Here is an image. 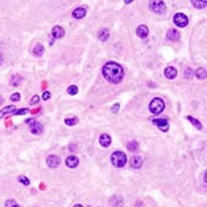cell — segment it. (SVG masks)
<instances>
[{
  "label": "cell",
  "instance_id": "6da1fadb",
  "mask_svg": "<svg viewBox=\"0 0 207 207\" xmlns=\"http://www.w3.org/2000/svg\"><path fill=\"white\" fill-rule=\"evenodd\" d=\"M102 74L105 77L107 81H109L110 83H114V84H117V83H120L123 79V77H124V70H123V68L118 63L108 62L103 66Z\"/></svg>",
  "mask_w": 207,
  "mask_h": 207
},
{
  "label": "cell",
  "instance_id": "7a4b0ae2",
  "mask_svg": "<svg viewBox=\"0 0 207 207\" xmlns=\"http://www.w3.org/2000/svg\"><path fill=\"white\" fill-rule=\"evenodd\" d=\"M110 159H111V162L115 167H123L127 163V156L123 151H114Z\"/></svg>",
  "mask_w": 207,
  "mask_h": 207
},
{
  "label": "cell",
  "instance_id": "3957f363",
  "mask_svg": "<svg viewBox=\"0 0 207 207\" xmlns=\"http://www.w3.org/2000/svg\"><path fill=\"white\" fill-rule=\"evenodd\" d=\"M149 8L156 14H162L166 11V5L163 0H149Z\"/></svg>",
  "mask_w": 207,
  "mask_h": 207
},
{
  "label": "cell",
  "instance_id": "277c9868",
  "mask_svg": "<svg viewBox=\"0 0 207 207\" xmlns=\"http://www.w3.org/2000/svg\"><path fill=\"white\" fill-rule=\"evenodd\" d=\"M163 109H165V102H163L161 98H159V97L154 98L151 103H149V110H151V113H153V114L162 113Z\"/></svg>",
  "mask_w": 207,
  "mask_h": 207
},
{
  "label": "cell",
  "instance_id": "5b68a950",
  "mask_svg": "<svg viewBox=\"0 0 207 207\" xmlns=\"http://www.w3.org/2000/svg\"><path fill=\"white\" fill-rule=\"evenodd\" d=\"M173 20H174V24H175L178 27H185V26H187V24H188V18H187V16L184 14V13H176V14L174 16Z\"/></svg>",
  "mask_w": 207,
  "mask_h": 207
},
{
  "label": "cell",
  "instance_id": "8992f818",
  "mask_svg": "<svg viewBox=\"0 0 207 207\" xmlns=\"http://www.w3.org/2000/svg\"><path fill=\"white\" fill-rule=\"evenodd\" d=\"M26 123L30 126V129H31V132H33V134L38 135V134H41V132H43V126H41V124H39L38 122H36V120H35V118L27 120V121H26Z\"/></svg>",
  "mask_w": 207,
  "mask_h": 207
},
{
  "label": "cell",
  "instance_id": "52a82bcc",
  "mask_svg": "<svg viewBox=\"0 0 207 207\" xmlns=\"http://www.w3.org/2000/svg\"><path fill=\"white\" fill-rule=\"evenodd\" d=\"M153 123H154L156 127H159V129H161L162 132H167L168 128H169V124H168L167 120H165V118H156V120H153Z\"/></svg>",
  "mask_w": 207,
  "mask_h": 207
},
{
  "label": "cell",
  "instance_id": "ba28073f",
  "mask_svg": "<svg viewBox=\"0 0 207 207\" xmlns=\"http://www.w3.org/2000/svg\"><path fill=\"white\" fill-rule=\"evenodd\" d=\"M46 163H47L49 167L56 168V167H58V166L60 165V159H59L58 156H56V155H50V156L46 159Z\"/></svg>",
  "mask_w": 207,
  "mask_h": 207
},
{
  "label": "cell",
  "instance_id": "9c48e42d",
  "mask_svg": "<svg viewBox=\"0 0 207 207\" xmlns=\"http://www.w3.org/2000/svg\"><path fill=\"white\" fill-rule=\"evenodd\" d=\"M166 37L170 41H178L179 38H180V32L178 30H175V29H170L169 31L167 32V36Z\"/></svg>",
  "mask_w": 207,
  "mask_h": 207
},
{
  "label": "cell",
  "instance_id": "30bf717a",
  "mask_svg": "<svg viewBox=\"0 0 207 207\" xmlns=\"http://www.w3.org/2000/svg\"><path fill=\"white\" fill-rule=\"evenodd\" d=\"M85 16H87V8L85 7H78V8L74 10V12H72V17L75 19H82Z\"/></svg>",
  "mask_w": 207,
  "mask_h": 207
},
{
  "label": "cell",
  "instance_id": "8fae6325",
  "mask_svg": "<svg viewBox=\"0 0 207 207\" xmlns=\"http://www.w3.org/2000/svg\"><path fill=\"white\" fill-rule=\"evenodd\" d=\"M99 143H101L102 147L108 148V147L111 145V137H110L108 134H102L101 137H99Z\"/></svg>",
  "mask_w": 207,
  "mask_h": 207
},
{
  "label": "cell",
  "instance_id": "7c38bea8",
  "mask_svg": "<svg viewBox=\"0 0 207 207\" xmlns=\"http://www.w3.org/2000/svg\"><path fill=\"white\" fill-rule=\"evenodd\" d=\"M136 33L140 38H147L148 33H149V30L146 25H140L137 29H136Z\"/></svg>",
  "mask_w": 207,
  "mask_h": 207
},
{
  "label": "cell",
  "instance_id": "4fadbf2b",
  "mask_svg": "<svg viewBox=\"0 0 207 207\" xmlns=\"http://www.w3.org/2000/svg\"><path fill=\"white\" fill-rule=\"evenodd\" d=\"M65 163H66V166L70 167V168H76V167L78 166V163H79V160L77 159V156L71 155V156H69V157L66 159Z\"/></svg>",
  "mask_w": 207,
  "mask_h": 207
},
{
  "label": "cell",
  "instance_id": "5bb4252c",
  "mask_svg": "<svg viewBox=\"0 0 207 207\" xmlns=\"http://www.w3.org/2000/svg\"><path fill=\"white\" fill-rule=\"evenodd\" d=\"M65 32H64V29L62 26H55L52 29V36L56 38V39H60V38L64 37Z\"/></svg>",
  "mask_w": 207,
  "mask_h": 207
},
{
  "label": "cell",
  "instance_id": "9a60e30c",
  "mask_svg": "<svg viewBox=\"0 0 207 207\" xmlns=\"http://www.w3.org/2000/svg\"><path fill=\"white\" fill-rule=\"evenodd\" d=\"M176 75H178V71H176L175 68H173V66L166 68V70H165V76H166L168 79H174V78L176 77Z\"/></svg>",
  "mask_w": 207,
  "mask_h": 207
},
{
  "label": "cell",
  "instance_id": "2e32d148",
  "mask_svg": "<svg viewBox=\"0 0 207 207\" xmlns=\"http://www.w3.org/2000/svg\"><path fill=\"white\" fill-rule=\"evenodd\" d=\"M143 163V160L140 156H132L130 159V166L132 168H140Z\"/></svg>",
  "mask_w": 207,
  "mask_h": 207
},
{
  "label": "cell",
  "instance_id": "e0dca14e",
  "mask_svg": "<svg viewBox=\"0 0 207 207\" xmlns=\"http://www.w3.org/2000/svg\"><path fill=\"white\" fill-rule=\"evenodd\" d=\"M123 204V199L120 195H115L110 199V206L111 207H121Z\"/></svg>",
  "mask_w": 207,
  "mask_h": 207
},
{
  "label": "cell",
  "instance_id": "ac0fdd59",
  "mask_svg": "<svg viewBox=\"0 0 207 207\" xmlns=\"http://www.w3.org/2000/svg\"><path fill=\"white\" fill-rule=\"evenodd\" d=\"M16 111V107L14 105H8V107H5L2 110H0V118H2V117H5L6 115H8V114H12Z\"/></svg>",
  "mask_w": 207,
  "mask_h": 207
},
{
  "label": "cell",
  "instance_id": "d6986e66",
  "mask_svg": "<svg viewBox=\"0 0 207 207\" xmlns=\"http://www.w3.org/2000/svg\"><path fill=\"white\" fill-rule=\"evenodd\" d=\"M21 82H23V77L20 75H13L11 77V81H10L12 87H19L21 84Z\"/></svg>",
  "mask_w": 207,
  "mask_h": 207
},
{
  "label": "cell",
  "instance_id": "ffe728a7",
  "mask_svg": "<svg viewBox=\"0 0 207 207\" xmlns=\"http://www.w3.org/2000/svg\"><path fill=\"white\" fill-rule=\"evenodd\" d=\"M98 38L101 41H105L109 38V30L108 29H101L98 32Z\"/></svg>",
  "mask_w": 207,
  "mask_h": 207
},
{
  "label": "cell",
  "instance_id": "44dd1931",
  "mask_svg": "<svg viewBox=\"0 0 207 207\" xmlns=\"http://www.w3.org/2000/svg\"><path fill=\"white\" fill-rule=\"evenodd\" d=\"M192 1V4H193V6L194 7H196V8H205L207 5V0H190Z\"/></svg>",
  "mask_w": 207,
  "mask_h": 207
},
{
  "label": "cell",
  "instance_id": "7402d4cb",
  "mask_svg": "<svg viewBox=\"0 0 207 207\" xmlns=\"http://www.w3.org/2000/svg\"><path fill=\"white\" fill-rule=\"evenodd\" d=\"M44 53V46L41 44H37L35 47H33V55L37 57H40Z\"/></svg>",
  "mask_w": 207,
  "mask_h": 207
},
{
  "label": "cell",
  "instance_id": "603a6c76",
  "mask_svg": "<svg viewBox=\"0 0 207 207\" xmlns=\"http://www.w3.org/2000/svg\"><path fill=\"white\" fill-rule=\"evenodd\" d=\"M195 76L199 78V79H205L206 78V70L204 69V68H199V69H196V71H195Z\"/></svg>",
  "mask_w": 207,
  "mask_h": 207
},
{
  "label": "cell",
  "instance_id": "cb8c5ba5",
  "mask_svg": "<svg viewBox=\"0 0 207 207\" xmlns=\"http://www.w3.org/2000/svg\"><path fill=\"white\" fill-rule=\"evenodd\" d=\"M187 118H188L189 121H190V122L193 123V126H194V127H195L196 129H201V128H202L201 123H200V122H199L198 120H195L194 117H192V116H187Z\"/></svg>",
  "mask_w": 207,
  "mask_h": 207
},
{
  "label": "cell",
  "instance_id": "d4e9b609",
  "mask_svg": "<svg viewBox=\"0 0 207 207\" xmlns=\"http://www.w3.org/2000/svg\"><path fill=\"white\" fill-rule=\"evenodd\" d=\"M127 148L129 149L130 151H136L137 149H139V145H137V142H135V141H132V142H128V145H127Z\"/></svg>",
  "mask_w": 207,
  "mask_h": 207
},
{
  "label": "cell",
  "instance_id": "484cf974",
  "mask_svg": "<svg viewBox=\"0 0 207 207\" xmlns=\"http://www.w3.org/2000/svg\"><path fill=\"white\" fill-rule=\"evenodd\" d=\"M18 181L19 182H21L23 185H25V186H29V185H30V180H29L26 176H24V175H20V176H19Z\"/></svg>",
  "mask_w": 207,
  "mask_h": 207
},
{
  "label": "cell",
  "instance_id": "4316f807",
  "mask_svg": "<svg viewBox=\"0 0 207 207\" xmlns=\"http://www.w3.org/2000/svg\"><path fill=\"white\" fill-rule=\"evenodd\" d=\"M68 93H69V95H77V93H78V88H77L76 85H70V87L68 88Z\"/></svg>",
  "mask_w": 207,
  "mask_h": 207
},
{
  "label": "cell",
  "instance_id": "83f0119b",
  "mask_svg": "<svg viewBox=\"0 0 207 207\" xmlns=\"http://www.w3.org/2000/svg\"><path fill=\"white\" fill-rule=\"evenodd\" d=\"M78 122V120L76 118V117H74V118H66L65 120V124L66 126H74V124H76Z\"/></svg>",
  "mask_w": 207,
  "mask_h": 207
},
{
  "label": "cell",
  "instance_id": "f1b7e54d",
  "mask_svg": "<svg viewBox=\"0 0 207 207\" xmlns=\"http://www.w3.org/2000/svg\"><path fill=\"white\" fill-rule=\"evenodd\" d=\"M19 99H20V94H19V93H16V94L11 95V101H12V102H18Z\"/></svg>",
  "mask_w": 207,
  "mask_h": 207
},
{
  "label": "cell",
  "instance_id": "f546056e",
  "mask_svg": "<svg viewBox=\"0 0 207 207\" xmlns=\"http://www.w3.org/2000/svg\"><path fill=\"white\" fill-rule=\"evenodd\" d=\"M16 205V201L14 200H7L5 202V207H13Z\"/></svg>",
  "mask_w": 207,
  "mask_h": 207
},
{
  "label": "cell",
  "instance_id": "4dcf8cb0",
  "mask_svg": "<svg viewBox=\"0 0 207 207\" xmlns=\"http://www.w3.org/2000/svg\"><path fill=\"white\" fill-rule=\"evenodd\" d=\"M185 75H186V78H192V77H193V71H192L189 68H187Z\"/></svg>",
  "mask_w": 207,
  "mask_h": 207
},
{
  "label": "cell",
  "instance_id": "1f68e13d",
  "mask_svg": "<svg viewBox=\"0 0 207 207\" xmlns=\"http://www.w3.org/2000/svg\"><path fill=\"white\" fill-rule=\"evenodd\" d=\"M30 111L29 109H21V110H18V111H14V115H24V114H27Z\"/></svg>",
  "mask_w": 207,
  "mask_h": 207
},
{
  "label": "cell",
  "instance_id": "d6a6232c",
  "mask_svg": "<svg viewBox=\"0 0 207 207\" xmlns=\"http://www.w3.org/2000/svg\"><path fill=\"white\" fill-rule=\"evenodd\" d=\"M118 109H120V104H117V103L111 107V111H113V113H117V111H118Z\"/></svg>",
  "mask_w": 207,
  "mask_h": 207
},
{
  "label": "cell",
  "instance_id": "836d02e7",
  "mask_svg": "<svg viewBox=\"0 0 207 207\" xmlns=\"http://www.w3.org/2000/svg\"><path fill=\"white\" fill-rule=\"evenodd\" d=\"M50 97H51V94H50V93H47V91L43 94V99H44V101H47Z\"/></svg>",
  "mask_w": 207,
  "mask_h": 207
},
{
  "label": "cell",
  "instance_id": "e575fe53",
  "mask_svg": "<svg viewBox=\"0 0 207 207\" xmlns=\"http://www.w3.org/2000/svg\"><path fill=\"white\" fill-rule=\"evenodd\" d=\"M38 101H39V96H35V97L31 99V103H32V104H35V103H37Z\"/></svg>",
  "mask_w": 207,
  "mask_h": 207
},
{
  "label": "cell",
  "instance_id": "d590c367",
  "mask_svg": "<svg viewBox=\"0 0 207 207\" xmlns=\"http://www.w3.org/2000/svg\"><path fill=\"white\" fill-rule=\"evenodd\" d=\"M124 1H126V4H130L132 0H124Z\"/></svg>",
  "mask_w": 207,
  "mask_h": 207
},
{
  "label": "cell",
  "instance_id": "8d00e7d4",
  "mask_svg": "<svg viewBox=\"0 0 207 207\" xmlns=\"http://www.w3.org/2000/svg\"><path fill=\"white\" fill-rule=\"evenodd\" d=\"M74 207H83V206H82V205H79V204H78V205H75V206H74Z\"/></svg>",
  "mask_w": 207,
  "mask_h": 207
},
{
  "label": "cell",
  "instance_id": "74e56055",
  "mask_svg": "<svg viewBox=\"0 0 207 207\" xmlns=\"http://www.w3.org/2000/svg\"><path fill=\"white\" fill-rule=\"evenodd\" d=\"M13 207H20V206H19V205H17V204H16V205H14V206H13Z\"/></svg>",
  "mask_w": 207,
  "mask_h": 207
}]
</instances>
